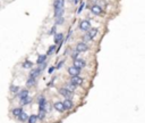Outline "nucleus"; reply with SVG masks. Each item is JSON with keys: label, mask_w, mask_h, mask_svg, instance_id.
<instances>
[{"label": "nucleus", "mask_w": 145, "mask_h": 123, "mask_svg": "<svg viewBox=\"0 0 145 123\" xmlns=\"http://www.w3.org/2000/svg\"><path fill=\"white\" fill-rule=\"evenodd\" d=\"M86 32H87V33L84 35V40L85 41H90V40H92L96 34H98V29H96V27H92V29H88Z\"/></svg>", "instance_id": "f257e3e1"}, {"label": "nucleus", "mask_w": 145, "mask_h": 123, "mask_svg": "<svg viewBox=\"0 0 145 123\" xmlns=\"http://www.w3.org/2000/svg\"><path fill=\"white\" fill-rule=\"evenodd\" d=\"M41 66L40 67H37V68H34V70L31 71V73H30V78H34V79H36L37 76L40 75V73L42 72V70L44 67H46V64L42 63V64H40Z\"/></svg>", "instance_id": "f03ea898"}, {"label": "nucleus", "mask_w": 145, "mask_h": 123, "mask_svg": "<svg viewBox=\"0 0 145 123\" xmlns=\"http://www.w3.org/2000/svg\"><path fill=\"white\" fill-rule=\"evenodd\" d=\"M78 27H79V30H82V31H84V32H86V31H87L88 29H91V22H90V20H87V19H83V20H81V22H79Z\"/></svg>", "instance_id": "7ed1b4c3"}, {"label": "nucleus", "mask_w": 145, "mask_h": 123, "mask_svg": "<svg viewBox=\"0 0 145 123\" xmlns=\"http://www.w3.org/2000/svg\"><path fill=\"white\" fill-rule=\"evenodd\" d=\"M83 82H84V80H83V78L78 76V75H75V76H71L70 79V83L74 84L75 87H77V85H82Z\"/></svg>", "instance_id": "20e7f679"}, {"label": "nucleus", "mask_w": 145, "mask_h": 123, "mask_svg": "<svg viewBox=\"0 0 145 123\" xmlns=\"http://www.w3.org/2000/svg\"><path fill=\"white\" fill-rule=\"evenodd\" d=\"M88 50V46L85 42H78L76 44V51L77 53H84V51Z\"/></svg>", "instance_id": "39448f33"}, {"label": "nucleus", "mask_w": 145, "mask_h": 123, "mask_svg": "<svg viewBox=\"0 0 145 123\" xmlns=\"http://www.w3.org/2000/svg\"><path fill=\"white\" fill-rule=\"evenodd\" d=\"M58 92H59L61 96L66 97V98H70L72 96V91H70L68 88H60L59 90H58Z\"/></svg>", "instance_id": "423d86ee"}, {"label": "nucleus", "mask_w": 145, "mask_h": 123, "mask_svg": "<svg viewBox=\"0 0 145 123\" xmlns=\"http://www.w3.org/2000/svg\"><path fill=\"white\" fill-rule=\"evenodd\" d=\"M74 66L78 68H83L86 66V62L84 59H82V58H76V59H74Z\"/></svg>", "instance_id": "0eeeda50"}, {"label": "nucleus", "mask_w": 145, "mask_h": 123, "mask_svg": "<svg viewBox=\"0 0 145 123\" xmlns=\"http://www.w3.org/2000/svg\"><path fill=\"white\" fill-rule=\"evenodd\" d=\"M68 73H69L70 76H75V75H79L81 73V68L76 67V66H70L68 68Z\"/></svg>", "instance_id": "6e6552de"}, {"label": "nucleus", "mask_w": 145, "mask_h": 123, "mask_svg": "<svg viewBox=\"0 0 145 123\" xmlns=\"http://www.w3.org/2000/svg\"><path fill=\"white\" fill-rule=\"evenodd\" d=\"M53 107H54V109H56L57 112H60V113H64L65 111H66V108H65L63 101H57V102H54V104H53Z\"/></svg>", "instance_id": "1a4fd4ad"}, {"label": "nucleus", "mask_w": 145, "mask_h": 123, "mask_svg": "<svg viewBox=\"0 0 145 123\" xmlns=\"http://www.w3.org/2000/svg\"><path fill=\"white\" fill-rule=\"evenodd\" d=\"M54 44H61L64 42V34L63 33H57L54 34Z\"/></svg>", "instance_id": "9d476101"}, {"label": "nucleus", "mask_w": 145, "mask_h": 123, "mask_svg": "<svg viewBox=\"0 0 145 123\" xmlns=\"http://www.w3.org/2000/svg\"><path fill=\"white\" fill-rule=\"evenodd\" d=\"M53 7H54V9H64L65 8V0H54Z\"/></svg>", "instance_id": "9b49d317"}, {"label": "nucleus", "mask_w": 145, "mask_h": 123, "mask_svg": "<svg viewBox=\"0 0 145 123\" xmlns=\"http://www.w3.org/2000/svg\"><path fill=\"white\" fill-rule=\"evenodd\" d=\"M91 13L94 15H100V14H102V8L99 5H93L91 7Z\"/></svg>", "instance_id": "f8f14e48"}, {"label": "nucleus", "mask_w": 145, "mask_h": 123, "mask_svg": "<svg viewBox=\"0 0 145 123\" xmlns=\"http://www.w3.org/2000/svg\"><path fill=\"white\" fill-rule=\"evenodd\" d=\"M63 104L65 106V108L66 109H70L74 107V102H72V100H70L69 98H67V99H65V100L63 101Z\"/></svg>", "instance_id": "ddd939ff"}, {"label": "nucleus", "mask_w": 145, "mask_h": 123, "mask_svg": "<svg viewBox=\"0 0 145 123\" xmlns=\"http://www.w3.org/2000/svg\"><path fill=\"white\" fill-rule=\"evenodd\" d=\"M17 117L19 119V121L20 122H27V119H29V116H27V114L24 111H22L20 112V114L17 116Z\"/></svg>", "instance_id": "4468645a"}, {"label": "nucleus", "mask_w": 145, "mask_h": 123, "mask_svg": "<svg viewBox=\"0 0 145 123\" xmlns=\"http://www.w3.org/2000/svg\"><path fill=\"white\" fill-rule=\"evenodd\" d=\"M37 120H39L37 115L33 114V115L29 116V119H27V123H36V122H37Z\"/></svg>", "instance_id": "2eb2a0df"}, {"label": "nucleus", "mask_w": 145, "mask_h": 123, "mask_svg": "<svg viewBox=\"0 0 145 123\" xmlns=\"http://www.w3.org/2000/svg\"><path fill=\"white\" fill-rule=\"evenodd\" d=\"M47 55H40L39 56V58H37L36 59V64H42V63H44V62H46V59H47Z\"/></svg>", "instance_id": "dca6fc26"}, {"label": "nucleus", "mask_w": 145, "mask_h": 123, "mask_svg": "<svg viewBox=\"0 0 145 123\" xmlns=\"http://www.w3.org/2000/svg\"><path fill=\"white\" fill-rule=\"evenodd\" d=\"M18 97H19V99H23V98H25V97H29V90H26V89L22 90L18 94Z\"/></svg>", "instance_id": "f3484780"}, {"label": "nucleus", "mask_w": 145, "mask_h": 123, "mask_svg": "<svg viewBox=\"0 0 145 123\" xmlns=\"http://www.w3.org/2000/svg\"><path fill=\"white\" fill-rule=\"evenodd\" d=\"M35 82H36V80L34 78H29V80L26 82V85L27 87H33V85L35 84Z\"/></svg>", "instance_id": "a211bd4d"}, {"label": "nucleus", "mask_w": 145, "mask_h": 123, "mask_svg": "<svg viewBox=\"0 0 145 123\" xmlns=\"http://www.w3.org/2000/svg\"><path fill=\"white\" fill-rule=\"evenodd\" d=\"M64 15V9H54V17L58 18V17H61Z\"/></svg>", "instance_id": "6ab92c4d"}, {"label": "nucleus", "mask_w": 145, "mask_h": 123, "mask_svg": "<svg viewBox=\"0 0 145 123\" xmlns=\"http://www.w3.org/2000/svg\"><path fill=\"white\" fill-rule=\"evenodd\" d=\"M22 66H23L24 68H31V67L33 66V63H32L31 60H25V62L23 63Z\"/></svg>", "instance_id": "aec40b11"}, {"label": "nucleus", "mask_w": 145, "mask_h": 123, "mask_svg": "<svg viewBox=\"0 0 145 123\" xmlns=\"http://www.w3.org/2000/svg\"><path fill=\"white\" fill-rule=\"evenodd\" d=\"M56 44H52L51 47H49V49H48V53H47V56H49V55H52L54 51H56Z\"/></svg>", "instance_id": "412c9836"}, {"label": "nucleus", "mask_w": 145, "mask_h": 123, "mask_svg": "<svg viewBox=\"0 0 145 123\" xmlns=\"http://www.w3.org/2000/svg\"><path fill=\"white\" fill-rule=\"evenodd\" d=\"M22 111H23V109L20 108V107H17V108H14L12 113H13V115H14V116H18V115L20 114V112H22Z\"/></svg>", "instance_id": "4be33fe9"}, {"label": "nucleus", "mask_w": 145, "mask_h": 123, "mask_svg": "<svg viewBox=\"0 0 145 123\" xmlns=\"http://www.w3.org/2000/svg\"><path fill=\"white\" fill-rule=\"evenodd\" d=\"M30 102H31V99L29 97H25V98L20 99V104L22 105H27V104H30Z\"/></svg>", "instance_id": "5701e85b"}, {"label": "nucleus", "mask_w": 145, "mask_h": 123, "mask_svg": "<svg viewBox=\"0 0 145 123\" xmlns=\"http://www.w3.org/2000/svg\"><path fill=\"white\" fill-rule=\"evenodd\" d=\"M64 18H63V16H61V17H58V18H57V22H56V25H60V24H63L64 23Z\"/></svg>", "instance_id": "b1692460"}, {"label": "nucleus", "mask_w": 145, "mask_h": 123, "mask_svg": "<svg viewBox=\"0 0 145 123\" xmlns=\"http://www.w3.org/2000/svg\"><path fill=\"white\" fill-rule=\"evenodd\" d=\"M84 7H85V3H84V2H82V5L79 6V7H78V9H77V13H78V14H79V13H82V10H83V8H84Z\"/></svg>", "instance_id": "393cba45"}, {"label": "nucleus", "mask_w": 145, "mask_h": 123, "mask_svg": "<svg viewBox=\"0 0 145 123\" xmlns=\"http://www.w3.org/2000/svg\"><path fill=\"white\" fill-rule=\"evenodd\" d=\"M65 64V60H61V62H59V63L57 64V66H56V68H61L63 67V65Z\"/></svg>", "instance_id": "a878e982"}, {"label": "nucleus", "mask_w": 145, "mask_h": 123, "mask_svg": "<svg viewBox=\"0 0 145 123\" xmlns=\"http://www.w3.org/2000/svg\"><path fill=\"white\" fill-rule=\"evenodd\" d=\"M49 33H50V34H53V33H56V25H54V26L52 27V29H51V31H50Z\"/></svg>", "instance_id": "bb28decb"}, {"label": "nucleus", "mask_w": 145, "mask_h": 123, "mask_svg": "<svg viewBox=\"0 0 145 123\" xmlns=\"http://www.w3.org/2000/svg\"><path fill=\"white\" fill-rule=\"evenodd\" d=\"M18 87H12V91L13 92H16V91H18Z\"/></svg>", "instance_id": "cd10ccee"}, {"label": "nucleus", "mask_w": 145, "mask_h": 123, "mask_svg": "<svg viewBox=\"0 0 145 123\" xmlns=\"http://www.w3.org/2000/svg\"><path fill=\"white\" fill-rule=\"evenodd\" d=\"M53 70H54V67H50V68H49V73H52Z\"/></svg>", "instance_id": "c85d7f7f"}]
</instances>
